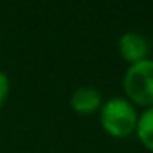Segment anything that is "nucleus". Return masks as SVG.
I'll list each match as a JSON object with an SVG mask.
<instances>
[{"mask_svg": "<svg viewBox=\"0 0 153 153\" xmlns=\"http://www.w3.org/2000/svg\"><path fill=\"white\" fill-rule=\"evenodd\" d=\"M119 53L125 61H128L130 64H135L138 61L146 59V54H148V41L142 35L128 31V33L120 36Z\"/></svg>", "mask_w": 153, "mask_h": 153, "instance_id": "obj_3", "label": "nucleus"}, {"mask_svg": "<svg viewBox=\"0 0 153 153\" xmlns=\"http://www.w3.org/2000/svg\"><path fill=\"white\" fill-rule=\"evenodd\" d=\"M71 107L77 114H92L100 107V92L94 87L82 86L71 94Z\"/></svg>", "mask_w": 153, "mask_h": 153, "instance_id": "obj_4", "label": "nucleus"}, {"mask_svg": "<svg viewBox=\"0 0 153 153\" xmlns=\"http://www.w3.org/2000/svg\"><path fill=\"white\" fill-rule=\"evenodd\" d=\"M137 114L127 99L112 97L100 109V123L104 130L112 137H127L137 127Z\"/></svg>", "mask_w": 153, "mask_h": 153, "instance_id": "obj_1", "label": "nucleus"}, {"mask_svg": "<svg viewBox=\"0 0 153 153\" xmlns=\"http://www.w3.org/2000/svg\"><path fill=\"white\" fill-rule=\"evenodd\" d=\"M8 89H10V84H8V77L5 73L0 71V107L5 104L8 96Z\"/></svg>", "mask_w": 153, "mask_h": 153, "instance_id": "obj_6", "label": "nucleus"}, {"mask_svg": "<svg viewBox=\"0 0 153 153\" xmlns=\"http://www.w3.org/2000/svg\"><path fill=\"white\" fill-rule=\"evenodd\" d=\"M137 135L140 142L153 153V107H148L137 120Z\"/></svg>", "mask_w": 153, "mask_h": 153, "instance_id": "obj_5", "label": "nucleus"}, {"mask_svg": "<svg viewBox=\"0 0 153 153\" xmlns=\"http://www.w3.org/2000/svg\"><path fill=\"white\" fill-rule=\"evenodd\" d=\"M123 89L130 100L153 107V61L143 59L132 64L123 76Z\"/></svg>", "mask_w": 153, "mask_h": 153, "instance_id": "obj_2", "label": "nucleus"}]
</instances>
